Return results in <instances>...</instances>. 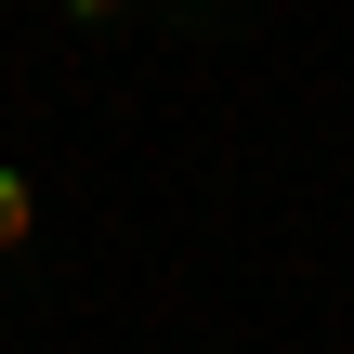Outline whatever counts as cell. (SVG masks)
Listing matches in <instances>:
<instances>
[{"instance_id": "6da1fadb", "label": "cell", "mask_w": 354, "mask_h": 354, "mask_svg": "<svg viewBox=\"0 0 354 354\" xmlns=\"http://www.w3.org/2000/svg\"><path fill=\"white\" fill-rule=\"evenodd\" d=\"M39 223H53V210H39V171H26V158H0V263H26V250H39Z\"/></svg>"}, {"instance_id": "3957f363", "label": "cell", "mask_w": 354, "mask_h": 354, "mask_svg": "<svg viewBox=\"0 0 354 354\" xmlns=\"http://www.w3.org/2000/svg\"><path fill=\"white\" fill-rule=\"evenodd\" d=\"M158 13H171V26H197V39H210V26H250V13H263V0H158Z\"/></svg>"}, {"instance_id": "7a4b0ae2", "label": "cell", "mask_w": 354, "mask_h": 354, "mask_svg": "<svg viewBox=\"0 0 354 354\" xmlns=\"http://www.w3.org/2000/svg\"><path fill=\"white\" fill-rule=\"evenodd\" d=\"M145 13H158V0H53L66 39H118V26H145Z\"/></svg>"}]
</instances>
